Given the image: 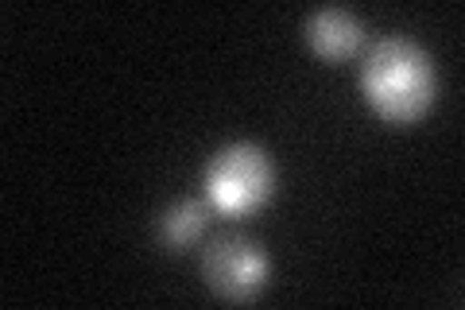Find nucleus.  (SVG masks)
<instances>
[{"label": "nucleus", "instance_id": "nucleus-1", "mask_svg": "<svg viewBox=\"0 0 465 310\" xmlns=\"http://www.w3.org/2000/svg\"><path fill=\"white\" fill-rule=\"evenodd\" d=\"M361 94L388 125H411L434 105L439 94L434 58L407 35L376 39L361 63Z\"/></svg>", "mask_w": 465, "mask_h": 310}, {"label": "nucleus", "instance_id": "nucleus-2", "mask_svg": "<svg viewBox=\"0 0 465 310\" xmlns=\"http://www.w3.org/2000/svg\"><path fill=\"white\" fill-rule=\"evenodd\" d=\"M272 155L256 144H225L222 152L210 155L206 171H202V190H206L210 205L225 214H252L256 205L272 198Z\"/></svg>", "mask_w": 465, "mask_h": 310}, {"label": "nucleus", "instance_id": "nucleus-3", "mask_svg": "<svg viewBox=\"0 0 465 310\" xmlns=\"http://www.w3.org/2000/svg\"><path fill=\"white\" fill-rule=\"evenodd\" d=\"M272 275V260L268 253L249 237H217L206 256H202V279L210 284V291H217L222 299H252V295L264 291Z\"/></svg>", "mask_w": 465, "mask_h": 310}, {"label": "nucleus", "instance_id": "nucleus-4", "mask_svg": "<svg viewBox=\"0 0 465 310\" xmlns=\"http://www.w3.org/2000/svg\"><path fill=\"white\" fill-rule=\"evenodd\" d=\"M307 43L318 58H349L365 43V24L345 8H318L307 20Z\"/></svg>", "mask_w": 465, "mask_h": 310}, {"label": "nucleus", "instance_id": "nucleus-5", "mask_svg": "<svg viewBox=\"0 0 465 310\" xmlns=\"http://www.w3.org/2000/svg\"><path fill=\"white\" fill-rule=\"evenodd\" d=\"M206 217H210L206 202H198V198L174 202L171 210H163V217H159V245L171 248V253H183L186 245H194L202 237Z\"/></svg>", "mask_w": 465, "mask_h": 310}]
</instances>
